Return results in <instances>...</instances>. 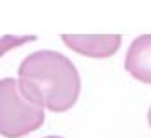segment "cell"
Wrapping results in <instances>:
<instances>
[{"label":"cell","mask_w":151,"mask_h":138,"mask_svg":"<svg viewBox=\"0 0 151 138\" xmlns=\"http://www.w3.org/2000/svg\"><path fill=\"white\" fill-rule=\"evenodd\" d=\"M43 108L32 104L20 90L16 79L0 81V134L22 138L43 126Z\"/></svg>","instance_id":"7a4b0ae2"},{"label":"cell","mask_w":151,"mask_h":138,"mask_svg":"<svg viewBox=\"0 0 151 138\" xmlns=\"http://www.w3.org/2000/svg\"><path fill=\"white\" fill-rule=\"evenodd\" d=\"M18 84L32 104L56 113L70 109L81 92L76 65L54 50L29 54L18 66Z\"/></svg>","instance_id":"6da1fadb"},{"label":"cell","mask_w":151,"mask_h":138,"mask_svg":"<svg viewBox=\"0 0 151 138\" xmlns=\"http://www.w3.org/2000/svg\"><path fill=\"white\" fill-rule=\"evenodd\" d=\"M29 41H36V36H0V56L6 52L18 49Z\"/></svg>","instance_id":"5b68a950"},{"label":"cell","mask_w":151,"mask_h":138,"mask_svg":"<svg viewBox=\"0 0 151 138\" xmlns=\"http://www.w3.org/2000/svg\"><path fill=\"white\" fill-rule=\"evenodd\" d=\"M61 41L81 56L104 59L119 50L122 38L121 34H61Z\"/></svg>","instance_id":"3957f363"},{"label":"cell","mask_w":151,"mask_h":138,"mask_svg":"<svg viewBox=\"0 0 151 138\" xmlns=\"http://www.w3.org/2000/svg\"><path fill=\"white\" fill-rule=\"evenodd\" d=\"M147 122H149V127H151V108H149V113H147Z\"/></svg>","instance_id":"8992f818"},{"label":"cell","mask_w":151,"mask_h":138,"mask_svg":"<svg viewBox=\"0 0 151 138\" xmlns=\"http://www.w3.org/2000/svg\"><path fill=\"white\" fill-rule=\"evenodd\" d=\"M124 68L137 81L151 84V34L139 36L129 45L124 59Z\"/></svg>","instance_id":"277c9868"},{"label":"cell","mask_w":151,"mask_h":138,"mask_svg":"<svg viewBox=\"0 0 151 138\" xmlns=\"http://www.w3.org/2000/svg\"><path fill=\"white\" fill-rule=\"evenodd\" d=\"M45 138H61V136H45Z\"/></svg>","instance_id":"52a82bcc"}]
</instances>
